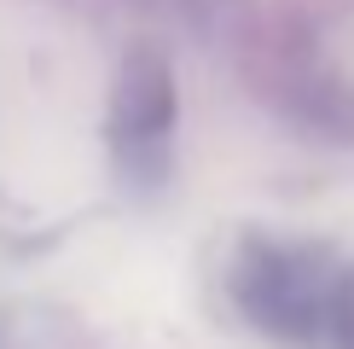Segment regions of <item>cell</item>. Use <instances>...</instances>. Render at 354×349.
I'll return each instance as SVG.
<instances>
[{
  "instance_id": "1",
  "label": "cell",
  "mask_w": 354,
  "mask_h": 349,
  "mask_svg": "<svg viewBox=\"0 0 354 349\" xmlns=\"http://www.w3.org/2000/svg\"><path fill=\"white\" fill-rule=\"evenodd\" d=\"M227 297L244 314V326L268 332L279 343H326V338H343L354 274L326 239L244 227L232 239Z\"/></svg>"
},
{
  "instance_id": "2",
  "label": "cell",
  "mask_w": 354,
  "mask_h": 349,
  "mask_svg": "<svg viewBox=\"0 0 354 349\" xmlns=\"http://www.w3.org/2000/svg\"><path fill=\"white\" fill-rule=\"evenodd\" d=\"M174 123H180V93L174 70L157 47L122 53L105 105V145L111 163L128 186H163L174 169Z\"/></svg>"
},
{
  "instance_id": "3",
  "label": "cell",
  "mask_w": 354,
  "mask_h": 349,
  "mask_svg": "<svg viewBox=\"0 0 354 349\" xmlns=\"http://www.w3.org/2000/svg\"><path fill=\"white\" fill-rule=\"evenodd\" d=\"M343 343L354 349V303H348V320H343Z\"/></svg>"
}]
</instances>
